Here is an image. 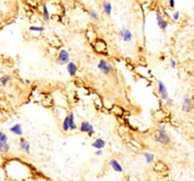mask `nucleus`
Returning <instances> with one entry per match:
<instances>
[{"label": "nucleus", "instance_id": "7", "mask_svg": "<svg viewBox=\"0 0 194 181\" xmlns=\"http://www.w3.org/2000/svg\"><path fill=\"white\" fill-rule=\"evenodd\" d=\"M192 100L188 94H184L182 98V110L184 112H190L192 110Z\"/></svg>", "mask_w": 194, "mask_h": 181}, {"label": "nucleus", "instance_id": "13", "mask_svg": "<svg viewBox=\"0 0 194 181\" xmlns=\"http://www.w3.org/2000/svg\"><path fill=\"white\" fill-rule=\"evenodd\" d=\"M67 115H68V119H69V131H76V129L78 128V126H77V123L75 121L73 112H69Z\"/></svg>", "mask_w": 194, "mask_h": 181}, {"label": "nucleus", "instance_id": "14", "mask_svg": "<svg viewBox=\"0 0 194 181\" xmlns=\"http://www.w3.org/2000/svg\"><path fill=\"white\" fill-rule=\"evenodd\" d=\"M102 6H103V10L105 12L106 15L110 16L111 15V12H112V5L109 1H107V0H104L103 3H102Z\"/></svg>", "mask_w": 194, "mask_h": 181}, {"label": "nucleus", "instance_id": "24", "mask_svg": "<svg viewBox=\"0 0 194 181\" xmlns=\"http://www.w3.org/2000/svg\"><path fill=\"white\" fill-rule=\"evenodd\" d=\"M170 68L171 69H176V67H177V63L174 61V59H170Z\"/></svg>", "mask_w": 194, "mask_h": 181}, {"label": "nucleus", "instance_id": "28", "mask_svg": "<svg viewBox=\"0 0 194 181\" xmlns=\"http://www.w3.org/2000/svg\"><path fill=\"white\" fill-rule=\"evenodd\" d=\"M192 109L194 110V101H193V104H192Z\"/></svg>", "mask_w": 194, "mask_h": 181}, {"label": "nucleus", "instance_id": "16", "mask_svg": "<svg viewBox=\"0 0 194 181\" xmlns=\"http://www.w3.org/2000/svg\"><path fill=\"white\" fill-rule=\"evenodd\" d=\"M105 146H106V142H105V140L102 139V138H97L94 142L92 143V147L95 148L96 150H98V149H102V150H103Z\"/></svg>", "mask_w": 194, "mask_h": 181}, {"label": "nucleus", "instance_id": "15", "mask_svg": "<svg viewBox=\"0 0 194 181\" xmlns=\"http://www.w3.org/2000/svg\"><path fill=\"white\" fill-rule=\"evenodd\" d=\"M109 165L111 166V168H112L114 171H117V172H122V171H123V167H122L121 164H120L117 160H110Z\"/></svg>", "mask_w": 194, "mask_h": 181}, {"label": "nucleus", "instance_id": "12", "mask_svg": "<svg viewBox=\"0 0 194 181\" xmlns=\"http://www.w3.org/2000/svg\"><path fill=\"white\" fill-rule=\"evenodd\" d=\"M9 131L12 134L16 135V136H22V135H23V127H22V125L19 124V123H16V124H14L13 126H11Z\"/></svg>", "mask_w": 194, "mask_h": 181}, {"label": "nucleus", "instance_id": "27", "mask_svg": "<svg viewBox=\"0 0 194 181\" xmlns=\"http://www.w3.org/2000/svg\"><path fill=\"white\" fill-rule=\"evenodd\" d=\"M25 83L26 84H30V80H28V79H27V80H25Z\"/></svg>", "mask_w": 194, "mask_h": 181}, {"label": "nucleus", "instance_id": "20", "mask_svg": "<svg viewBox=\"0 0 194 181\" xmlns=\"http://www.w3.org/2000/svg\"><path fill=\"white\" fill-rule=\"evenodd\" d=\"M43 18H44L45 22H49L50 21V12L48 10V6L44 4L43 5Z\"/></svg>", "mask_w": 194, "mask_h": 181}, {"label": "nucleus", "instance_id": "1", "mask_svg": "<svg viewBox=\"0 0 194 181\" xmlns=\"http://www.w3.org/2000/svg\"><path fill=\"white\" fill-rule=\"evenodd\" d=\"M154 140L156 142H159L163 146H167V144L170 142V138L169 136L167 135L166 131H165V125H160L159 129H157V132L155 134V137H154Z\"/></svg>", "mask_w": 194, "mask_h": 181}, {"label": "nucleus", "instance_id": "2", "mask_svg": "<svg viewBox=\"0 0 194 181\" xmlns=\"http://www.w3.org/2000/svg\"><path fill=\"white\" fill-rule=\"evenodd\" d=\"M97 67L98 69L102 71V73L103 75H110L111 72L113 71V66L109 63V62H107L106 59H100L98 62V65H97Z\"/></svg>", "mask_w": 194, "mask_h": 181}, {"label": "nucleus", "instance_id": "23", "mask_svg": "<svg viewBox=\"0 0 194 181\" xmlns=\"http://www.w3.org/2000/svg\"><path fill=\"white\" fill-rule=\"evenodd\" d=\"M179 17H180V13H179V11L174 12V14H172V18H174V21H178Z\"/></svg>", "mask_w": 194, "mask_h": 181}, {"label": "nucleus", "instance_id": "4", "mask_svg": "<svg viewBox=\"0 0 194 181\" xmlns=\"http://www.w3.org/2000/svg\"><path fill=\"white\" fill-rule=\"evenodd\" d=\"M79 129H80L81 133H84V134H88L89 136H93L95 134V129L94 127H93V125L91 124L90 122L88 121H83L81 122L80 124V127H79Z\"/></svg>", "mask_w": 194, "mask_h": 181}, {"label": "nucleus", "instance_id": "25", "mask_svg": "<svg viewBox=\"0 0 194 181\" xmlns=\"http://www.w3.org/2000/svg\"><path fill=\"white\" fill-rule=\"evenodd\" d=\"M95 155H97V156L103 155V150H102V149H98V150H96V152H95Z\"/></svg>", "mask_w": 194, "mask_h": 181}, {"label": "nucleus", "instance_id": "26", "mask_svg": "<svg viewBox=\"0 0 194 181\" xmlns=\"http://www.w3.org/2000/svg\"><path fill=\"white\" fill-rule=\"evenodd\" d=\"M169 6L171 9L175 8V0H169Z\"/></svg>", "mask_w": 194, "mask_h": 181}, {"label": "nucleus", "instance_id": "18", "mask_svg": "<svg viewBox=\"0 0 194 181\" xmlns=\"http://www.w3.org/2000/svg\"><path fill=\"white\" fill-rule=\"evenodd\" d=\"M143 156H145L146 162H147L148 164H152V163H153V161H154V154L148 153V152H145V153H143Z\"/></svg>", "mask_w": 194, "mask_h": 181}, {"label": "nucleus", "instance_id": "10", "mask_svg": "<svg viewBox=\"0 0 194 181\" xmlns=\"http://www.w3.org/2000/svg\"><path fill=\"white\" fill-rule=\"evenodd\" d=\"M156 22H157V25H159V27L162 30H166V28L168 26V22H166L162 17L160 12H156Z\"/></svg>", "mask_w": 194, "mask_h": 181}, {"label": "nucleus", "instance_id": "6", "mask_svg": "<svg viewBox=\"0 0 194 181\" xmlns=\"http://www.w3.org/2000/svg\"><path fill=\"white\" fill-rule=\"evenodd\" d=\"M157 92H159V95H160V97H161L163 100H166V99L169 98L166 86H165V84H164L161 80L157 81Z\"/></svg>", "mask_w": 194, "mask_h": 181}, {"label": "nucleus", "instance_id": "9", "mask_svg": "<svg viewBox=\"0 0 194 181\" xmlns=\"http://www.w3.org/2000/svg\"><path fill=\"white\" fill-rule=\"evenodd\" d=\"M120 36L122 37V39H123L124 42H129V41H132V39H133L132 31L129 29H127V28H122L121 31H120Z\"/></svg>", "mask_w": 194, "mask_h": 181}, {"label": "nucleus", "instance_id": "19", "mask_svg": "<svg viewBox=\"0 0 194 181\" xmlns=\"http://www.w3.org/2000/svg\"><path fill=\"white\" fill-rule=\"evenodd\" d=\"M10 80H11V77L9 75H4V76H2L1 78H0V84H1L2 86H5L6 83H9Z\"/></svg>", "mask_w": 194, "mask_h": 181}, {"label": "nucleus", "instance_id": "22", "mask_svg": "<svg viewBox=\"0 0 194 181\" xmlns=\"http://www.w3.org/2000/svg\"><path fill=\"white\" fill-rule=\"evenodd\" d=\"M29 30L30 31H38V32H41L44 30V27L42 26H30L29 27Z\"/></svg>", "mask_w": 194, "mask_h": 181}, {"label": "nucleus", "instance_id": "21", "mask_svg": "<svg viewBox=\"0 0 194 181\" xmlns=\"http://www.w3.org/2000/svg\"><path fill=\"white\" fill-rule=\"evenodd\" d=\"M89 14H90V17L93 19V21H97L98 19V13L94 10V9H91L89 11Z\"/></svg>", "mask_w": 194, "mask_h": 181}, {"label": "nucleus", "instance_id": "8", "mask_svg": "<svg viewBox=\"0 0 194 181\" xmlns=\"http://www.w3.org/2000/svg\"><path fill=\"white\" fill-rule=\"evenodd\" d=\"M18 147L19 149L24 152L26 154H30V143L28 142L27 139L25 138H21L19 142H18Z\"/></svg>", "mask_w": 194, "mask_h": 181}, {"label": "nucleus", "instance_id": "11", "mask_svg": "<svg viewBox=\"0 0 194 181\" xmlns=\"http://www.w3.org/2000/svg\"><path fill=\"white\" fill-rule=\"evenodd\" d=\"M67 71H68V73L70 77H76L77 75V72H78V66H77V64L73 63V62H69L67 65Z\"/></svg>", "mask_w": 194, "mask_h": 181}, {"label": "nucleus", "instance_id": "17", "mask_svg": "<svg viewBox=\"0 0 194 181\" xmlns=\"http://www.w3.org/2000/svg\"><path fill=\"white\" fill-rule=\"evenodd\" d=\"M62 128L64 132H68L69 131V119H68V115L64 118L63 123H62Z\"/></svg>", "mask_w": 194, "mask_h": 181}, {"label": "nucleus", "instance_id": "3", "mask_svg": "<svg viewBox=\"0 0 194 181\" xmlns=\"http://www.w3.org/2000/svg\"><path fill=\"white\" fill-rule=\"evenodd\" d=\"M9 138L6 134L3 132H0V152L1 153H8L10 151V144L8 142Z\"/></svg>", "mask_w": 194, "mask_h": 181}, {"label": "nucleus", "instance_id": "5", "mask_svg": "<svg viewBox=\"0 0 194 181\" xmlns=\"http://www.w3.org/2000/svg\"><path fill=\"white\" fill-rule=\"evenodd\" d=\"M70 62V55L67 50H61L57 54V63L59 65H67Z\"/></svg>", "mask_w": 194, "mask_h": 181}, {"label": "nucleus", "instance_id": "29", "mask_svg": "<svg viewBox=\"0 0 194 181\" xmlns=\"http://www.w3.org/2000/svg\"><path fill=\"white\" fill-rule=\"evenodd\" d=\"M66 1H70V0H66Z\"/></svg>", "mask_w": 194, "mask_h": 181}]
</instances>
